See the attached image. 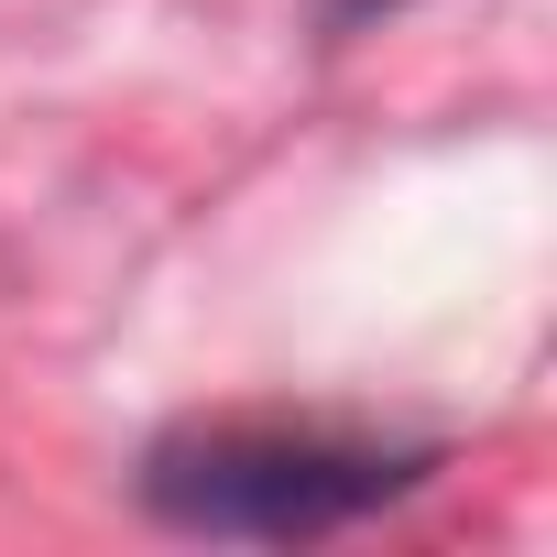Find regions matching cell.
<instances>
[{
    "label": "cell",
    "instance_id": "1",
    "mask_svg": "<svg viewBox=\"0 0 557 557\" xmlns=\"http://www.w3.org/2000/svg\"><path fill=\"white\" fill-rule=\"evenodd\" d=\"M426 481V448L318 426V416H219L175 426L143 459V503L175 535H240V546H318Z\"/></svg>",
    "mask_w": 557,
    "mask_h": 557
},
{
    "label": "cell",
    "instance_id": "2",
    "mask_svg": "<svg viewBox=\"0 0 557 557\" xmlns=\"http://www.w3.org/2000/svg\"><path fill=\"white\" fill-rule=\"evenodd\" d=\"M383 12H405V0H318L329 34H361V23H383Z\"/></svg>",
    "mask_w": 557,
    "mask_h": 557
}]
</instances>
